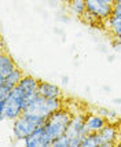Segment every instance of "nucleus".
Listing matches in <instances>:
<instances>
[{
    "instance_id": "f257e3e1",
    "label": "nucleus",
    "mask_w": 121,
    "mask_h": 147,
    "mask_svg": "<svg viewBox=\"0 0 121 147\" xmlns=\"http://www.w3.org/2000/svg\"><path fill=\"white\" fill-rule=\"evenodd\" d=\"M47 118L41 115L33 114V113H26L24 111L17 120L13 121V135L18 142H24L32 134L33 131H36L39 127L44 125Z\"/></svg>"
},
{
    "instance_id": "f03ea898",
    "label": "nucleus",
    "mask_w": 121,
    "mask_h": 147,
    "mask_svg": "<svg viewBox=\"0 0 121 147\" xmlns=\"http://www.w3.org/2000/svg\"><path fill=\"white\" fill-rule=\"evenodd\" d=\"M72 118H73V113H70L68 109L61 107L59 110L54 111V113L45 120L44 128L47 129L48 135L51 136L52 142H54V139L59 138L61 135L66 134Z\"/></svg>"
},
{
    "instance_id": "7ed1b4c3",
    "label": "nucleus",
    "mask_w": 121,
    "mask_h": 147,
    "mask_svg": "<svg viewBox=\"0 0 121 147\" xmlns=\"http://www.w3.org/2000/svg\"><path fill=\"white\" fill-rule=\"evenodd\" d=\"M64 107L62 105V98H44V96L37 95L33 98L26 106L25 111L26 113H33V114L41 115L44 118H48L50 115Z\"/></svg>"
},
{
    "instance_id": "20e7f679",
    "label": "nucleus",
    "mask_w": 121,
    "mask_h": 147,
    "mask_svg": "<svg viewBox=\"0 0 121 147\" xmlns=\"http://www.w3.org/2000/svg\"><path fill=\"white\" fill-rule=\"evenodd\" d=\"M87 134H88V129L85 125V115L81 113L73 114L69 128L66 131V135L70 138V147L81 146L84 136Z\"/></svg>"
},
{
    "instance_id": "39448f33",
    "label": "nucleus",
    "mask_w": 121,
    "mask_h": 147,
    "mask_svg": "<svg viewBox=\"0 0 121 147\" xmlns=\"http://www.w3.org/2000/svg\"><path fill=\"white\" fill-rule=\"evenodd\" d=\"M85 7L89 14H92L94 17L101 19L102 22L110 18L113 14V6L105 3L102 0H85Z\"/></svg>"
},
{
    "instance_id": "423d86ee",
    "label": "nucleus",
    "mask_w": 121,
    "mask_h": 147,
    "mask_svg": "<svg viewBox=\"0 0 121 147\" xmlns=\"http://www.w3.org/2000/svg\"><path fill=\"white\" fill-rule=\"evenodd\" d=\"M22 143L26 147H48L52 146V139L44 128V125H41L36 131H33Z\"/></svg>"
},
{
    "instance_id": "0eeeda50",
    "label": "nucleus",
    "mask_w": 121,
    "mask_h": 147,
    "mask_svg": "<svg viewBox=\"0 0 121 147\" xmlns=\"http://www.w3.org/2000/svg\"><path fill=\"white\" fill-rule=\"evenodd\" d=\"M24 113V107L19 106L13 99L7 98L6 100H0V120L1 121H14Z\"/></svg>"
},
{
    "instance_id": "6e6552de",
    "label": "nucleus",
    "mask_w": 121,
    "mask_h": 147,
    "mask_svg": "<svg viewBox=\"0 0 121 147\" xmlns=\"http://www.w3.org/2000/svg\"><path fill=\"white\" fill-rule=\"evenodd\" d=\"M98 134V139H99V144L101 147H107V146H113L117 140V136H118V131L113 124H106Z\"/></svg>"
},
{
    "instance_id": "1a4fd4ad",
    "label": "nucleus",
    "mask_w": 121,
    "mask_h": 147,
    "mask_svg": "<svg viewBox=\"0 0 121 147\" xmlns=\"http://www.w3.org/2000/svg\"><path fill=\"white\" fill-rule=\"evenodd\" d=\"M39 83H40V80H37L36 77L29 76V74H25V76L21 78V81L18 83V87L24 91V92H25L30 99H33L34 96L37 95Z\"/></svg>"
},
{
    "instance_id": "9d476101",
    "label": "nucleus",
    "mask_w": 121,
    "mask_h": 147,
    "mask_svg": "<svg viewBox=\"0 0 121 147\" xmlns=\"http://www.w3.org/2000/svg\"><path fill=\"white\" fill-rule=\"evenodd\" d=\"M107 122V120L99 113H96V114L91 113V114L85 115V125H87L88 132H99Z\"/></svg>"
},
{
    "instance_id": "9b49d317",
    "label": "nucleus",
    "mask_w": 121,
    "mask_h": 147,
    "mask_svg": "<svg viewBox=\"0 0 121 147\" xmlns=\"http://www.w3.org/2000/svg\"><path fill=\"white\" fill-rule=\"evenodd\" d=\"M37 94L44 98H62V91L57 84L47 83V81H40L39 83Z\"/></svg>"
},
{
    "instance_id": "f8f14e48",
    "label": "nucleus",
    "mask_w": 121,
    "mask_h": 147,
    "mask_svg": "<svg viewBox=\"0 0 121 147\" xmlns=\"http://www.w3.org/2000/svg\"><path fill=\"white\" fill-rule=\"evenodd\" d=\"M15 69H17V63L14 62L13 57L3 51L1 55H0V78L7 77Z\"/></svg>"
},
{
    "instance_id": "ddd939ff",
    "label": "nucleus",
    "mask_w": 121,
    "mask_h": 147,
    "mask_svg": "<svg viewBox=\"0 0 121 147\" xmlns=\"http://www.w3.org/2000/svg\"><path fill=\"white\" fill-rule=\"evenodd\" d=\"M24 76H25L24 71L17 67L15 70H13L7 77L0 78V85H4V87H7V88H11V90H13L14 87L18 85V83L21 81V78H22Z\"/></svg>"
},
{
    "instance_id": "4468645a",
    "label": "nucleus",
    "mask_w": 121,
    "mask_h": 147,
    "mask_svg": "<svg viewBox=\"0 0 121 147\" xmlns=\"http://www.w3.org/2000/svg\"><path fill=\"white\" fill-rule=\"evenodd\" d=\"M105 26H106V29L110 32V34L113 37L121 38V18H117L114 15H112L110 18L105 21Z\"/></svg>"
},
{
    "instance_id": "2eb2a0df",
    "label": "nucleus",
    "mask_w": 121,
    "mask_h": 147,
    "mask_svg": "<svg viewBox=\"0 0 121 147\" xmlns=\"http://www.w3.org/2000/svg\"><path fill=\"white\" fill-rule=\"evenodd\" d=\"M69 10L73 15H76V17L80 18V17L85 13V10H87V7H85V0H70L69 1Z\"/></svg>"
},
{
    "instance_id": "dca6fc26",
    "label": "nucleus",
    "mask_w": 121,
    "mask_h": 147,
    "mask_svg": "<svg viewBox=\"0 0 121 147\" xmlns=\"http://www.w3.org/2000/svg\"><path fill=\"white\" fill-rule=\"evenodd\" d=\"M81 146H83V147H96V146H101V144H99V139H98V134H96V132H88V134L84 136Z\"/></svg>"
},
{
    "instance_id": "f3484780",
    "label": "nucleus",
    "mask_w": 121,
    "mask_h": 147,
    "mask_svg": "<svg viewBox=\"0 0 121 147\" xmlns=\"http://www.w3.org/2000/svg\"><path fill=\"white\" fill-rule=\"evenodd\" d=\"M96 113H99L101 115H103V117H105V118H106L109 122H112V121H114V120H117V113H116L114 110L107 109V107H98Z\"/></svg>"
},
{
    "instance_id": "a211bd4d",
    "label": "nucleus",
    "mask_w": 121,
    "mask_h": 147,
    "mask_svg": "<svg viewBox=\"0 0 121 147\" xmlns=\"http://www.w3.org/2000/svg\"><path fill=\"white\" fill-rule=\"evenodd\" d=\"M52 146H54V147H70V138L66 134L61 135L59 138L54 139V142H52Z\"/></svg>"
},
{
    "instance_id": "6ab92c4d",
    "label": "nucleus",
    "mask_w": 121,
    "mask_h": 147,
    "mask_svg": "<svg viewBox=\"0 0 121 147\" xmlns=\"http://www.w3.org/2000/svg\"><path fill=\"white\" fill-rule=\"evenodd\" d=\"M62 83H64V84H68V77H64V78H62Z\"/></svg>"
}]
</instances>
